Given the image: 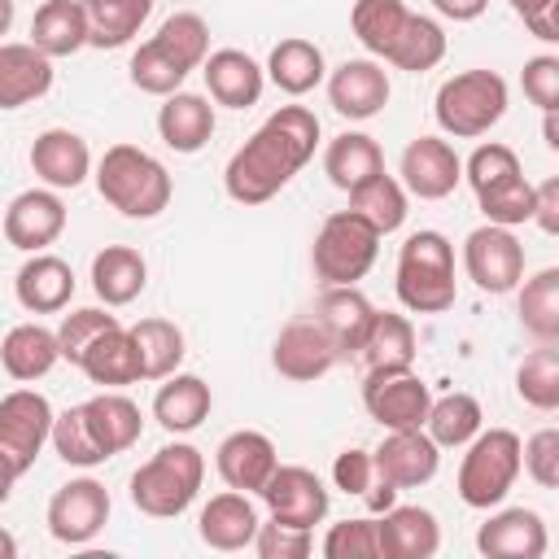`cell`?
I'll use <instances>...</instances> for the list:
<instances>
[{"label":"cell","mask_w":559,"mask_h":559,"mask_svg":"<svg viewBox=\"0 0 559 559\" xmlns=\"http://www.w3.org/2000/svg\"><path fill=\"white\" fill-rule=\"evenodd\" d=\"M533 223L546 231V236H559V175L537 183V210H533Z\"/></svg>","instance_id":"obj_56"},{"label":"cell","mask_w":559,"mask_h":559,"mask_svg":"<svg viewBox=\"0 0 559 559\" xmlns=\"http://www.w3.org/2000/svg\"><path fill=\"white\" fill-rule=\"evenodd\" d=\"M432 4H437V13H441V17L472 22V17H480V13H485V4H489V0H432Z\"/></svg>","instance_id":"obj_57"},{"label":"cell","mask_w":559,"mask_h":559,"mask_svg":"<svg viewBox=\"0 0 559 559\" xmlns=\"http://www.w3.org/2000/svg\"><path fill=\"white\" fill-rule=\"evenodd\" d=\"M319 144V118L306 105H280L227 162L223 188L240 205L271 201L310 157Z\"/></svg>","instance_id":"obj_1"},{"label":"cell","mask_w":559,"mask_h":559,"mask_svg":"<svg viewBox=\"0 0 559 559\" xmlns=\"http://www.w3.org/2000/svg\"><path fill=\"white\" fill-rule=\"evenodd\" d=\"M476 550L489 559H542L546 555V524L528 507H507L480 524Z\"/></svg>","instance_id":"obj_19"},{"label":"cell","mask_w":559,"mask_h":559,"mask_svg":"<svg viewBox=\"0 0 559 559\" xmlns=\"http://www.w3.org/2000/svg\"><path fill=\"white\" fill-rule=\"evenodd\" d=\"M31 44L48 57H70L83 44H92L83 0H44L31 17Z\"/></svg>","instance_id":"obj_28"},{"label":"cell","mask_w":559,"mask_h":559,"mask_svg":"<svg viewBox=\"0 0 559 559\" xmlns=\"http://www.w3.org/2000/svg\"><path fill=\"white\" fill-rule=\"evenodd\" d=\"M258 511L249 502V493L240 489H227V493H214L201 515H197V537L210 546V550H245L253 546L258 537Z\"/></svg>","instance_id":"obj_20"},{"label":"cell","mask_w":559,"mask_h":559,"mask_svg":"<svg viewBox=\"0 0 559 559\" xmlns=\"http://www.w3.org/2000/svg\"><path fill=\"white\" fill-rule=\"evenodd\" d=\"M105 520H109V493L92 476L66 480L48 502V533L61 546H87L105 528Z\"/></svg>","instance_id":"obj_11"},{"label":"cell","mask_w":559,"mask_h":559,"mask_svg":"<svg viewBox=\"0 0 559 559\" xmlns=\"http://www.w3.org/2000/svg\"><path fill=\"white\" fill-rule=\"evenodd\" d=\"M463 175H467L472 192H485V188H493V183H502V179H511V175H524V170H520L515 148H507V144H480V148L467 157Z\"/></svg>","instance_id":"obj_51"},{"label":"cell","mask_w":559,"mask_h":559,"mask_svg":"<svg viewBox=\"0 0 559 559\" xmlns=\"http://www.w3.org/2000/svg\"><path fill=\"white\" fill-rule=\"evenodd\" d=\"M92 48H122L140 35L153 13V0H83Z\"/></svg>","instance_id":"obj_38"},{"label":"cell","mask_w":559,"mask_h":559,"mask_svg":"<svg viewBox=\"0 0 559 559\" xmlns=\"http://www.w3.org/2000/svg\"><path fill=\"white\" fill-rule=\"evenodd\" d=\"M524 472L537 485L559 489V428H542L524 441Z\"/></svg>","instance_id":"obj_54"},{"label":"cell","mask_w":559,"mask_h":559,"mask_svg":"<svg viewBox=\"0 0 559 559\" xmlns=\"http://www.w3.org/2000/svg\"><path fill=\"white\" fill-rule=\"evenodd\" d=\"M66 231V205L52 188H31L17 192L4 210V240L22 253H39L48 249L57 236Z\"/></svg>","instance_id":"obj_18"},{"label":"cell","mask_w":559,"mask_h":559,"mask_svg":"<svg viewBox=\"0 0 559 559\" xmlns=\"http://www.w3.org/2000/svg\"><path fill=\"white\" fill-rule=\"evenodd\" d=\"M271 511V520H284V524H297V528H314L323 524L328 515V489L323 480L310 472V467H297V463H280L275 476L266 480V489L258 493Z\"/></svg>","instance_id":"obj_12"},{"label":"cell","mask_w":559,"mask_h":559,"mask_svg":"<svg viewBox=\"0 0 559 559\" xmlns=\"http://www.w3.org/2000/svg\"><path fill=\"white\" fill-rule=\"evenodd\" d=\"M520 323L537 341H559V266L537 271L520 288Z\"/></svg>","instance_id":"obj_42"},{"label":"cell","mask_w":559,"mask_h":559,"mask_svg":"<svg viewBox=\"0 0 559 559\" xmlns=\"http://www.w3.org/2000/svg\"><path fill=\"white\" fill-rule=\"evenodd\" d=\"M144 280H148V262L140 249L131 245H105L96 258H92V288L105 306H127L144 293Z\"/></svg>","instance_id":"obj_29"},{"label":"cell","mask_w":559,"mask_h":559,"mask_svg":"<svg viewBox=\"0 0 559 559\" xmlns=\"http://www.w3.org/2000/svg\"><path fill=\"white\" fill-rule=\"evenodd\" d=\"M214 467L223 476L227 489H240V493H262L266 480L275 476L280 467V454H275V441L266 432H253V428H240L231 437L218 441L214 450Z\"/></svg>","instance_id":"obj_15"},{"label":"cell","mask_w":559,"mask_h":559,"mask_svg":"<svg viewBox=\"0 0 559 559\" xmlns=\"http://www.w3.org/2000/svg\"><path fill=\"white\" fill-rule=\"evenodd\" d=\"M332 480L345 493H367L376 485V459L367 450H341L332 463Z\"/></svg>","instance_id":"obj_55"},{"label":"cell","mask_w":559,"mask_h":559,"mask_svg":"<svg viewBox=\"0 0 559 559\" xmlns=\"http://www.w3.org/2000/svg\"><path fill=\"white\" fill-rule=\"evenodd\" d=\"M336 362H341V349H336V341L328 336V328H323L319 319H297V323H288V328L275 336V349H271V367H275L284 380H319V376H328Z\"/></svg>","instance_id":"obj_13"},{"label":"cell","mask_w":559,"mask_h":559,"mask_svg":"<svg viewBox=\"0 0 559 559\" xmlns=\"http://www.w3.org/2000/svg\"><path fill=\"white\" fill-rule=\"evenodd\" d=\"M380 524V559H432L441 546L437 515L428 507H389Z\"/></svg>","instance_id":"obj_24"},{"label":"cell","mask_w":559,"mask_h":559,"mask_svg":"<svg viewBox=\"0 0 559 559\" xmlns=\"http://www.w3.org/2000/svg\"><path fill=\"white\" fill-rule=\"evenodd\" d=\"M214 397H210V384L201 376H166V384L157 389L153 397V419L166 428V432H192L205 424Z\"/></svg>","instance_id":"obj_32"},{"label":"cell","mask_w":559,"mask_h":559,"mask_svg":"<svg viewBox=\"0 0 559 559\" xmlns=\"http://www.w3.org/2000/svg\"><path fill=\"white\" fill-rule=\"evenodd\" d=\"M83 411H87V424H92V432H96V441H100V450H105L109 459L122 454V450H131V445L140 441V432H144L140 406H135L131 397L114 393V389L87 397Z\"/></svg>","instance_id":"obj_33"},{"label":"cell","mask_w":559,"mask_h":559,"mask_svg":"<svg viewBox=\"0 0 559 559\" xmlns=\"http://www.w3.org/2000/svg\"><path fill=\"white\" fill-rule=\"evenodd\" d=\"M52 87V57L35 44H4L0 48V109H17L39 100Z\"/></svg>","instance_id":"obj_25"},{"label":"cell","mask_w":559,"mask_h":559,"mask_svg":"<svg viewBox=\"0 0 559 559\" xmlns=\"http://www.w3.org/2000/svg\"><path fill=\"white\" fill-rule=\"evenodd\" d=\"M328 559H380V524L376 520H341L323 537Z\"/></svg>","instance_id":"obj_50"},{"label":"cell","mask_w":559,"mask_h":559,"mask_svg":"<svg viewBox=\"0 0 559 559\" xmlns=\"http://www.w3.org/2000/svg\"><path fill=\"white\" fill-rule=\"evenodd\" d=\"M323 170H328V179H332L341 192H354L358 183H367V179H376V175L384 170V153H380V144H376L371 135H362V131H341V135L328 144V153H323Z\"/></svg>","instance_id":"obj_35"},{"label":"cell","mask_w":559,"mask_h":559,"mask_svg":"<svg viewBox=\"0 0 559 559\" xmlns=\"http://www.w3.org/2000/svg\"><path fill=\"white\" fill-rule=\"evenodd\" d=\"M96 192L127 218H157L170 205V175L140 144H114L96 166Z\"/></svg>","instance_id":"obj_2"},{"label":"cell","mask_w":559,"mask_h":559,"mask_svg":"<svg viewBox=\"0 0 559 559\" xmlns=\"http://www.w3.org/2000/svg\"><path fill=\"white\" fill-rule=\"evenodd\" d=\"M349 210H358L380 236H389L406 223V183H397L393 175L380 170L376 179H367L349 192Z\"/></svg>","instance_id":"obj_39"},{"label":"cell","mask_w":559,"mask_h":559,"mask_svg":"<svg viewBox=\"0 0 559 559\" xmlns=\"http://www.w3.org/2000/svg\"><path fill=\"white\" fill-rule=\"evenodd\" d=\"M52 424H57V415H52L44 393H35V389L4 393V402H0V459H4L9 485L35 463L44 441H52Z\"/></svg>","instance_id":"obj_8"},{"label":"cell","mask_w":559,"mask_h":559,"mask_svg":"<svg viewBox=\"0 0 559 559\" xmlns=\"http://www.w3.org/2000/svg\"><path fill=\"white\" fill-rule=\"evenodd\" d=\"M157 131L175 153H201L214 135V105L197 92H175L157 109Z\"/></svg>","instance_id":"obj_27"},{"label":"cell","mask_w":559,"mask_h":559,"mask_svg":"<svg viewBox=\"0 0 559 559\" xmlns=\"http://www.w3.org/2000/svg\"><path fill=\"white\" fill-rule=\"evenodd\" d=\"M367 371H411L415 362V328L406 314L393 310H376V323L358 349Z\"/></svg>","instance_id":"obj_34"},{"label":"cell","mask_w":559,"mask_h":559,"mask_svg":"<svg viewBox=\"0 0 559 559\" xmlns=\"http://www.w3.org/2000/svg\"><path fill=\"white\" fill-rule=\"evenodd\" d=\"M520 87L542 114L559 109V57H528L520 70Z\"/></svg>","instance_id":"obj_53"},{"label":"cell","mask_w":559,"mask_h":559,"mask_svg":"<svg viewBox=\"0 0 559 559\" xmlns=\"http://www.w3.org/2000/svg\"><path fill=\"white\" fill-rule=\"evenodd\" d=\"M31 170L48 183V188H79L92 170V153L87 140L66 131V127H48L44 135H35L31 144Z\"/></svg>","instance_id":"obj_23"},{"label":"cell","mask_w":559,"mask_h":559,"mask_svg":"<svg viewBox=\"0 0 559 559\" xmlns=\"http://www.w3.org/2000/svg\"><path fill=\"white\" fill-rule=\"evenodd\" d=\"M376 253H380V231L358 210H336L323 218L314 236L310 266L323 288H336V284H358L376 266Z\"/></svg>","instance_id":"obj_6"},{"label":"cell","mask_w":559,"mask_h":559,"mask_svg":"<svg viewBox=\"0 0 559 559\" xmlns=\"http://www.w3.org/2000/svg\"><path fill=\"white\" fill-rule=\"evenodd\" d=\"M61 358V336L39 328V323H17L4 332V345H0V362L9 371V380H39L57 367Z\"/></svg>","instance_id":"obj_30"},{"label":"cell","mask_w":559,"mask_h":559,"mask_svg":"<svg viewBox=\"0 0 559 559\" xmlns=\"http://www.w3.org/2000/svg\"><path fill=\"white\" fill-rule=\"evenodd\" d=\"M362 406L380 428L397 432V428H424L428 411H432V397H428V384L415 371H367Z\"/></svg>","instance_id":"obj_10"},{"label":"cell","mask_w":559,"mask_h":559,"mask_svg":"<svg viewBox=\"0 0 559 559\" xmlns=\"http://www.w3.org/2000/svg\"><path fill=\"white\" fill-rule=\"evenodd\" d=\"M201 74H205L210 96H214L218 105H227V109H249V105H258V96H262V87H266L262 66H258L249 52H240V48H218V52H210L205 66H201Z\"/></svg>","instance_id":"obj_22"},{"label":"cell","mask_w":559,"mask_h":559,"mask_svg":"<svg viewBox=\"0 0 559 559\" xmlns=\"http://www.w3.org/2000/svg\"><path fill=\"white\" fill-rule=\"evenodd\" d=\"M140 362H144V380H166L179 371L183 362V332L170 319H140L131 328Z\"/></svg>","instance_id":"obj_40"},{"label":"cell","mask_w":559,"mask_h":559,"mask_svg":"<svg viewBox=\"0 0 559 559\" xmlns=\"http://www.w3.org/2000/svg\"><path fill=\"white\" fill-rule=\"evenodd\" d=\"M520 467H524V441L511 428L476 432L459 463V498L476 511H489L511 493Z\"/></svg>","instance_id":"obj_5"},{"label":"cell","mask_w":559,"mask_h":559,"mask_svg":"<svg viewBox=\"0 0 559 559\" xmlns=\"http://www.w3.org/2000/svg\"><path fill=\"white\" fill-rule=\"evenodd\" d=\"M79 371H83L92 384H105V389H122V384L144 380V362H140V349H135L131 328L105 332V336L83 354Z\"/></svg>","instance_id":"obj_31"},{"label":"cell","mask_w":559,"mask_h":559,"mask_svg":"<svg viewBox=\"0 0 559 559\" xmlns=\"http://www.w3.org/2000/svg\"><path fill=\"white\" fill-rule=\"evenodd\" d=\"M266 74H271V83H275L280 92L306 96V92H314V87L323 83V52H319V44H310V39H301V35H288V39H280V44L271 48Z\"/></svg>","instance_id":"obj_37"},{"label":"cell","mask_w":559,"mask_h":559,"mask_svg":"<svg viewBox=\"0 0 559 559\" xmlns=\"http://www.w3.org/2000/svg\"><path fill=\"white\" fill-rule=\"evenodd\" d=\"M441 57H445V31H441L432 17L411 13L406 35H402V39H397V48L389 52V66L411 70V74H424V70H432Z\"/></svg>","instance_id":"obj_44"},{"label":"cell","mask_w":559,"mask_h":559,"mask_svg":"<svg viewBox=\"0 0 559 559\" xmlns=\"http://www.w3.org/2000/svg\"><path fill=\"white\" fill-rule=\"evenodd\" d=\"M310 528H297V524H284V520H271L258 528L253 537V550L262 559H306L310 555Z\"/></svg>","instance_id":"obj_52"},{"label":"cell","mask_w":559,"mask_h":559,"mask_svg":"<svg viewBox=\"0 0 559 559\" xmlns=\"http://www.w3.org/2000/svg\"><path fill=\"white\" fill-rule=\"evenodd\" d=\"M183 79H188V70L157 39H148V44H140L131 52V83L140 92H148V96H175L183 87Z\"/></svg>","instance_id":"obj_47"},{"label":"cell","mask_w":559,"mask_h":559,"mask_svg":"<svg viewBox=\"0 0 559 559\" xmlns=\"http://www.w3.org/2000/svg\"><path fill=\"white\" fill-rule=\"evenodd\" d=\"M13 293L26 310L35 314H52V310H66L70 297H74V271L70 262H61L57 253H35L31 262H22L17 280H13Z\"/></svg>","instance_id":"obj_26"},{"label":"cell","mask_w":559,"mask_h":559,"mask_svg":"<svg viewBox=\"0 0 559 559\" xmlns=\"http://www.w3.org/2000/svg\"><path fill=\"white\" fill-rule=\"evenodd\" d=\"M314 319L328 328L341 358H358V349H362V341L376 323V310L354 284H336V288H323V297L314 306Z\"/></svg>","instance_id":"obj_21"},{"label":"cell","mask_w":559,"mask_h":559,"mask_svg":"<svg viewBox=\"0 0 559 559\" xmlns=\"http://www.w3.org/2000/svg\"><path fill=\"white\" fill-rule=\"evenodd\" d=\"M542 135H546V144L559 153V109H546V118H542Z\"/></svg>","instance_id":"obj_61"},{"label":"cell","mask_w":559,"mask_h":559,"mask_svg":"<svg viewBox=\"0 0 559 559\" xmlns=\"http://www.w3.org/2000/svg\"><path fill=\"white\" fill-rule=\"evenodd\" d=\"M362 498H367V507H371V511H389V507H397V502H393V498H397V485H389V480H380V476H376V485H371Z\"/></svg>","instance_id":"obj_59"},{"label":"cell","mask_w":559,"mask_h":559,"mask_svg":"<svg viewBox=\"0 0 559 559\" xmlns=\"http://www.w3.org/2000/svg\"><path fill=\"white\" fill-rule=\"evenodd\" d=\"M376 476L397 485V489H419L437 476V463H441V445L424 432V428H397L389 432L376 450Z\"/></svg>","instance_id":"obj_14"},{"label":"cell","mask_w":559,"mask_h":559,"mask_svg":"<svg viewBox=\"0 0 559 559\" xmlns=\"http://www.w3.org/2000/svg\"><path fill=\"white\" fill-rule=\"evenodd\" d=\"M463 179V162L454 153L450 140L437 135H419L402 148V183L411 197L419 201H441L454 192V183Z\"/></svg>","instance_id":"obj_17"},{"label":"cell","mask_w":559,"mask_h":559,"mask_svg":"<svg viewBox=\"0 0 559 559\" xmlns=\"http://www.w3.org/2000/svg\"><path fill=\"white\" fill-rule=\"evenodd\" d=\"M507 4H511V13H515L524 26H528V35L542 26V13L550 9V0H507Z\"/></svg>","instance_id":"obj_58"},{"label":"cell","mask_w":559,"mask_h":559,"mask_svg":"<svg viewBox=\"0 0 559 559\" xmlns=\"http://www.w3.org/2000/svg\"><path fill=\"white\" fill-rule=\"evenodd\" d=\"M463 266L480 293H511L524 280V245L511 236V227L485 223L467 231L463 240Z\"/></svg>","instance_id":"obj_9"},{"label":"cell","mask_w":559,"mask_h":559,"mask_svg":"<svg viewBox=\"0 0 559 559\" xmlns=\"http://www.w3.org/2000/svg\"><path fill=\"white\" fill-rule=\"evenodd\" d=\"M52 450H57L70 467H96V463H105V459H109V454L100 450V441H96L92 424H87L83 402H79V406H70L66 415H57V424H52Z\"/></svg>","instance_id":"obj_48"},{"label":"cell","mask_w":559,"mask_h":559,"mask_svg":"<svg viewBox=\"0 0 559 559\" xmlns=\"http://www.w3.org/2000/svg\"><path fill=\"white\" fill-rule=\"evenodd\" d=\"M328 100L341 118L349 122H367L376 118L384 105H389V74L380 61L371 57H354V61H341L332 74H328Z\"/></svg>","instance_id":"obj_16"},{"label":"cell","mask_w":559,"mask_h":559,"mask_svg":"<svg viewBox=\"0 0 559 559\" xmlns=\"http://www.w3.org/2000/svg\"><path fill=\"white\" fill-rule=\"evenodd\" d=\"M480 402L472 397V393H445V397H437L432 402V411H428V437L437 441V445H445V450H459V445H467L476 432H480Z\"/></svg>","instance_id":"obj_41"},{"label":"cell","mask_w":559,"mask_h":559,"mask_svg":"<svg viewBox=\"0 0 559 559\" xmlns=\"http://www.w3.org/2000/svg\"><path fill=\"white\" fill-rule=\"evenodd\" d=\"M114 328H122V323H118V314H105V310H96V306L66 314V319H61V328H57V336H61V358L79 367V362H83V354H87L105 332H114Z\"/></svg>","instance_id":"obj_49"},{"label":"cell","mask_w":559,"mask_h":559,"mask_svg":"<svg viewBox=\"0 0 559 559\" xmlns=\"http://www.w3.org/2000/svg\"><path fill=\"white\" fill-rule=\"evenodd\" d=\"M153 39H157L188 74H192L197 66H205V57H210V26H205L201 13H170V17L157 26Z\"/></svg>","instance_id":"obj_45"},{"label":"cell","mask_w":559,"mask_h":559,"mask_svg":"<svg viewBox=\"0 0 559 559\" xmlns=\"http://www.w3.org/2000/svg\"><path fill=\"white\" fill-rule=\"evenodd\" d=\"M349 26L358 35V44L371 52V57H384L397 48V39L406 35L411 26V9L402 0H354L349 9Z\"/></svg>","instance_id":"obj_36"},{"label":"cell","mask_w":559,"mask_h":559,"mask_svg":"<svg viewBox=\"0 0 559 559\" xmlns=\"http://www.w3.org/2000/svg\"><path fill=\"white\" fill-rule=\"evenodd\" d=\"M454 293V245L432 227L411 231L397 253V301L415 314H441Z\"/></svg>","instance_id":"obj_4"},{"label":"cell","mask_w":559,"mask_h":559,"mask_svg":"<svg viewBox=\"0 0 559 559\" xmlns=\"http://www.w3.org/2000/svg\"><path fill=\"white\" fill-rule=\"evenodd\" d=\"M476 205H480V214H485L489 223L515 227V223H528V218H533V210H537V188H533L524 175H511V179H502V183L476 192Z\"/></svg>","instance_id":"obj_46"},{"label":"cell","mask_w":559,"mask_h":559,"mask_svg":"<svg viewBox=\"0 0 559 559\" xmlns=\"http://www.w3.org/2000/svg\"><path fill=\"white\" fill-rule=\"evenodd\" d=\"M201 480H205L201 450L188 441H170L148 463H140L131 472V502H135V511H144L153 520H175L192 507Z\"/></svg>","instance_id":"obj_3"},{"label":"cell","mask_w":559,"mask_h":559,"mask_svg":"<svg viewBox=\"0 0 559 559\" xmlns=\"http://www.w3.org/2000/svg\"><path fill=\"white\" fill-rule=\"evenodd\" d=\"M437 127L454 140H476L507 114V83L493 70H463L437 87Z\"/></svg>","instance_id":"obj_7"},{"label":"cell","mask_w":559,"mask_h":559,"mask_svg":"<svg viewBox=\"0 0 559 559\" xmlns=\"http://www.w3.org/2000/svg\"><path fill=\"white\" fill-rule=\"evenodd\" d=\"M515 393L537 411H559V341L524 354V362L515 367Z\"/></svg>","instance_id":"obj_43"},{"label":"cell","mask_w":559,"mask_h":559,"mask_svg":"<svg viewBox=\"0 0 559 559\" xmlns=\"http://www.w3.org/2000/svg\"><path fill=\"white\" fill-rule=\"evenodd\" d=\"M533 35L546 39V44H559V0H550V9L542 13V26H537Z\"/></svg>","instance_id":"obj_60"}]
</instances>
